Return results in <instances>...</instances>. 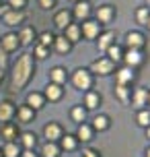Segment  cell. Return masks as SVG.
I'll list each match as a JSON object with an SVG mask.
<instances>
[{
    "label": "cell",
    "instance_id": "22",
    "mask_svg": "<svg viewBox=\"0 0 150 157\" xmlns=\"http://www.w3.org/2000/svg\"><path fill=\"white\" fill-rule=\"evenodd\" d=\"M62 35H64L66 39H68V41H70L72 46H74L76 41H80V39H82V33H80V23L72 21V23H70V25H68V27H66V29L62 31Z\"/></svg>",
    "mask_w": 150,
    "mask_h": 157
},
{
    "label": "cell",
    "instance_id": "41",
    "mask_svg": "<svg viewBox=\"0 0 150 157\" xmlns=\"http://www.w3.org/2000/svg\"><path fill=\"white\" fill-rule=\"evenodd\" d=\"M0 68H2V71L8 68V54L4 52V50H0Z\"/></svg>",
    "mask_w": 150,
    "mask_h": 157
},
{
    "label": "cell",
    "instance_id": "40",
    "mask_svg": "<svg viewBox=\"0 0 150 157\" xmlns=\"http://www.w3.org/2000/svg\"><path fill=\"white\" fill-rule=\"evenodd\" d=\"M37 4H39V8H43V10H52L58 2H55V0H37Z\"/></svg>",
    "mask_w": 150,
    "mask_h": 157
},
{
    "label": "cell",
    "instance_id": "11",
    "mask_svg": "<svg viewBox=\"0 0 150 157\" xmlns=\"http://www.w3.org/2000/svg\"><path fill=\"white\" fill-rule=\"evenodd\" d=\"M132 105L136 110H144L148 108V89L146 87H134L132 89Z\"/></svg>",
    "mask_w": 150,
    "mask_h": 157
},
{
    "label": "cell",
    "instance_id": "12",
    "mask_svg": "<svg viewBox=\"0 0 150 157\" xmlns=\"http://www.w3.org/2000/svg\"><path fill=\"white\" fill-rule=\"evenodd\" d=\"M64 134V128L60 122H48L43 126V136H45V143H58Z\"/></svg>",
    "mask_w": 150,
    "mask_h": 157
},
{
    "label": "cell",
    "instance_id": "10",
    "mask_svg": "<svg viewBox=\"0 0 150 157\" xmlns=\"http://www.w3.org/2000/svg\"><path fill=\"white\" fill-rule=\"evenodd\" d=\"M136 83V71L134 68H115V85H123V87H132Z\"/></svg>",
    "mask_w": 150,
    "mask_h": 157
},
{
    "label": "cell",
    "instance_id": "45",
    "mask_svg": "<svg viewBox=\"0 0 150 157\" xmlns=\"http://www.w3.org/2000/svg\"><path fill=\"white\" fill-rule=\"evenodd\" d=\"M144 130H146V139L150 141V126H148V128H144Z\"/></svg>",
    "mask_w": 150,
    "mask_h": 157
},
{
    "label": "cell",
    "instance_id": "8",
    "mask_svg": "<svg viewBox=\"0 0 150 157\" xmlns=\"http://www.w3.org/2000/svg\"><path fill=\"white\" fill-rule=\"evenodd\" d=\"M103 31V25L95 19H88V21H82L80 23V33H82V37L88 39V41H95L99 37V33Z\"/></svg>",
    "mask_w": 150,
    "mask_h": 157
},
{
    "label": "cell",
    "instance_id": "16",
    "mask_svg": "<svg viewBox=\"0 0 150 157\" xmlns=\"http://www.w3.org/2000/svg\"><path fill=\"white\" fill-rule=\"evenodd\" d=\"M41 93H43V97H45V101L55 103V101H60V99L64 97V87L62 85H55V83H48L45 89H43Z\"/></svg>",
    "mask_w": 150,
    "mask_h": 157
},
{
    "label": "cell",
    "instance_id": "51",
    "mask_svg": "<svg viewBox=\"0 0 150 157\" xmlns=\"http://www.w3.org/2000/svg\"><path fill=\"white\" fill-rule=\"evenodd\" d=\"M72 2H80V0H72Z\"/></svg>",
    "mask_w": 150,
    "mask_h": 157
},
{
    "label": "cell",
    "instance_id": "15",
    "mask_svg": "<svg viewBox=\"0 0 150 157\" xmlns=\"http://www.w3.org/2000/svg\"><path fill=\"white\" fill-rule=\"evenodd\" d=\"M19 134H21V128H19V124H16L15 120H12V122H4V124H0V136L4 139V143L16 141Z\"/></svg>",
    "mask_w": 150,
    "mask_h": 157
},
{
    "label": "cell",
    "instance_id": "38",
    "mask_svg": "<svg viewBox=\"0 0 150 157\" xmlns=\"http://www.w3.org/2000/svg\"><path fill=\"white\" fill-rule=\"evenodd\" d=\"M31 56H33V60H43V58H48V56H49V48L39 46V44H33Z\"/></svg>",
    "mask_w": 150,
    "mask_h": 157
},
{
    "label": "cell",
    "instance_id": "39",
    "mask_svg": "<svg viewBox=\"0 0 150 157\" xmlns=\"http://www.w3.org/2000/svg\"><path fill=\"white\" fill-rule=\"evenodd\" d=\"M27 2H29V0H8L6 6L12 8V10H25V8H27Z\"/></svg>",
    "mask_w": 150,
    "mask_h": 157
},
{
    "label": "cell",
    "instance_id": "32",
    "mask_svg": "<svg viewBox=\"0 0 150 157\" xmlns=\"http://www.w3.org/2000/svg\"><path fill=\"white\" fill-rule=\"evenodd\" d=\"M21 145L19 141H10V143H4V147H2V155L4 157H19L21 155Z\"/></svg>",
    "mask_w": 150,
    "mask_h": 157
},
{
    "label": "cell",
    "instance_id": "43",
    "mask_svg": "<svg viewBox=\"0 0 150 157\" xmlns=\"http://www.w3.org/2000/svg\"><path fill=\"white\" fill-rule=\"evenodd\" d=\"M19 157H39V155H37V153H35V151L23 149V151H21V155H19Z\"/></svg>",
    "mask_w": 150,
    "mask_h": 157
},
{
    "label": "cell",
    "instance_id": "20",
    "mask_svg": "<svg viewBox=\"0 0 150 157\" xmlns=\"http://www.w3.org/2000/svg\"><path fill=\"white\" fill-rule=\"evenodd\" d=\"M35 114L37 112L35 110H31L27 103H21L19 108H16V114H15V118L21 122V124H31L33 120H35Z\"/></svg>",
    "mask_w": 150,
    "mask_h": 157
},
{
    "label": "cell",
    "instance_id": "6",
    "mask_svg": "<svg viewBox=\"0 0 150 157\" xmlns=\"http://www.w3.org/2000/svg\"><path fill=\"white\" fill-rule=\"evenodd\" d=\"M72 13V19L76 23H82V21H88L93 19V6L88 0H80V2H74V8L70 10Z\"/></svg>",
    "mask_w": 150,
    "mask_h": 157
},
{
    "label": "cell",
    "instance_id": "7",
    "mask_svg": "<svg viewBox=\"0 0 150 157\" xmlns=\"http://www.w3.org/2000/svg\"><path fill=\"white\" fill-rule=\"evenodd\" d=\"M123 44H126V50H144L146 44H148V39L144 35L142 31H127L126 37H123Z\"/></svg>",
    "mask_w": 150,
    "mask_h": 157
},
{
    "label": "cell",
    "instance_id": "19",
    "mask_svg": "<svg viewBox=\"0 0 150 157\" xmlns=\"http://www.w3.org/2000/svg\"><path fill=\"white\" fill-rule=\"evenodd\" d=\"M101 101H103V97H101V93L99 91H95V89H91V91H87L84 93V99H82V108L84 110H97L99 105H101Z\"/></svg>",
    "mask_w": 150,
    "mask_h": 157
},
{
    "label": "cell",
    "instance_id": "26",
    "mask_svg": "<svg viewBox=\"0 0 150 157\" xmlns=\"http://www.w3.org/2000/svg\"><path fill=\"white\" fill-rule=\"evenodd\" d=\"M68 81V71L64 66H54L49 68V83H55V85H66Z\"/></svg>",
    "mask_w": 150,
    "mask_h": 157
},
{
    "label": "cell",
    "instance_id": "29",
    "mask_svg": "<svg viewBox=\"0 0 150 157\" xmlns=\"http://www.w3.org/2000/svg\"><path fill=\"white\" fill-rule=\"evenodd\" d=\"M95 41H97L99 52H105L109 46L115 44V33H113V31H101V33H99V37H97Z\"/></svg>",
    "mask_w": 150,
    "mask_h": 157
},
{
    "label": "cell",
    "instance_id": "25",
    "mask_svg": "<svg viewBox=\"0 0 150 157\" xmlns=\"http://www.w3.org/2000/svg\"><path fill=\"white\" fill-rule=\"evenodd\" d=\"M72 44L68 41V39L64 37V35H55L54 37V50H55V54H60V56H68L72 52Z\"/></svg>",
    "mask_w": 150,
    "mask_h": 157
},
{
    "label": "cell",
    "instance_id": "33",
    "mask_svg": "<svg viewBox=\"0 0 150 157\" xmlns=\"http://www.w3.org/2000/svg\"><path fill=\"white\" fill-rule=\"evenodd\" d=\"M62 151L58 147V143H45L41 147V157H60Z\"/></svg>",
    "mask_w": 150,
    "mask_h": 157
},
{
    "label": "cell",
    "instance_id": "18",
    "mask_svg": "<svg viewBox=\"0 0 150 157\" xmlns=\"http://www.w3.org/2000/svg\"><path fill=\"white\" fill-rule=\"evenodd\" d=\"M72 21H74V19H72V13L68 8H60L54 15V25H55V29H60V31H64Z\"/></svg>",
    "mask_w": 150,
    "mask_h": 157
},
{
    "label": "cell",
    "instance_id": "1",
    "mask_svg": "<svg viewBox=\"0 0 150 157\" xmlns=\"http://www.w3.org/2000/svg\"><path fill=\"white\" fill-rule=\"evenodd\" d=\"M35 77V60H33L31 52H23L16 56V60L10 66V91L19 93L31 83Z\"/></svg>",
    "mask_w": 150,
    "mask_h": 157
},
{
    "label": "cell",
    "instance_id": "13",
    "mask_svg": "<svg viewBox=\"0 0 150 157\" xmlns=\"http://www.w3.org/2000/svg\"><path fill=\"white\" fill-rule=\"evenodd\" d=\"M19 48H21V41H19V35H16V33L8 31L0 37V50H4L6 54H12Z\"/></svg>",
    "mask_w": 150,
    "mask_h": 157
},
{
    "label": "cell",
    "instance_id": "14",
    "mask_svg": "<svg viewBox=\"0 0 150 157\" xmlns=\"http://www.w3.org/2000/svg\"><path fill=\"white\" fill-rule=\"evenodd\" d=\"M16 35H19L21 46H33L37 41V29L33 25H21V29H19Z\"/></svg>",
    "mask_w": 150,
    "mask_h": 157
},
{
    "label": "cell",
    "instance_id": "27",
    "mask_svg": "<svg viewBox=\"0 0 150 157\" xmlns=\"http://www.w3.org/2000/svg\"><path fill=\"white\" fill-rule=\"evenodd\" d=\"M58 147H60V151H76L78 149V139L74 136V134H62V139L58 141Z\"/></svg>",
    "mask_w": 150,
    "mask_h": 157
},
{
    "label": "cell",
    "instance_id": "37",
    "mask_svg": "<svg viewBox=\"0 0 150 157\" xmlns=\"http://www.w3.org/2000/svg\"><path fill=\"white\" fill-rule=\"evenodd\" d=\"M136 122H138V126H142V128H148L150 126V110L148 108L138 110V114H136Z\"/></svg>",
    "mask_w": 150,
    "mask_h": 157
},
{
    "label": "cell",
    "instance_id": "21",
    "mask_svg": "<svg viewBox=\"0 0 150 157\" xmlns=\"http://www.w3.org/2000/svg\"><path fill=\"white\" fill-rule=\"evenodd\" d=\"M25 103L31 108V110H35V112H39V110H43L45 108V97H43V93H39V91H31V93L27 95V99H25Z\"/></svg>",
    "mask_w": 150,
    "mask_h": 157
},
{
    "label": "cell",
    "instance_id": "28",
    "mask_svg": "<svg viewBox=\"0 0 150 157\" xmlns=\"http://www.w3.org/2000/svg\"><path fill=\"white\" fill-rule=\"evenodd\" d=\"M111 126V118L107 116V114H97L95 118H93V122H91V128L93 130H99V132H105V130H109Z\"/></svg>",
    "mask_w": 150,
    "mask_h": 157
},
{
    "label": "cell",
    "instance_id": "46",
    "mask_svg": "<svg viewBox=\"0 0 150 157\" xmlns=\"http://www.w3.org/2000/svg\"><path fill=\"white\" fill-rule=\"evenodd\" d=\"M2 81H4V71L0 68V83H2Z\"/></svg>",
    "mask_w": 150,
    "mask_h": 157
},
{
    "label": "cell",
    "instance_id": "3",
    "mask_svg": "<svg viewBox=\"0 0 150 157\" xmlns=\"http://www.w3.org/2000/svg\"><path fill=\"white\" fill-rule=\"evenodd\" d=\"M115 68H117V66L111 62L107 56H99V58H95L93 62L88 64V71L93 72V77H97V75H99V77H109V75L115 72Z\"/></svg>",
    "mask_w": 150,
    "mask_h": 157
},
{
    "label": "cell",
    "instance_id": "36",
    "mask_svg": "<svg viewBox=\"0 0 150 157\" xmlns=\"http://www.w3.org/2000/svg\"><path fill=\"white\" fill-rule=\"evenodd\" d=\"M70 118H72V122L80 124V122H84V120H87V110H84L82 105H74V108L70 110Z\"/></svg>",
    "mask_w": 150,
    "mask_h": 157
},
{
    "label": "cell",
    "instance_id": "44",
    "mask_svg": "<svg viewBox=\"0 0 150 157\" xmlns=\"http://www.w3.org/2000/svg\"><path fill=\"white\" fill-rule=\"evenodd\" d=\"M144 157H150V145L146 147V151H144Z\"/></svg>",
    "mask_w": 150,
    "mask_h": 157
},
{
    "label": "cell",
    "instance_id": "23",
    "mask_svg": "<svg viewBox=\"0 0 150 157\" xmlns=\"http://www.w3.org/2000/svg\"><path fill=\"white\" fill-rule=\"evenodd\" d=\"M16 141H19V145H21V149L35 151V147H37V134L25 130V132L19 134V139H16Z\"/></svg>",
    "mask_w": 150,
    "mask_h": 157
},
{
    "label": "cell",
    "instance_id": "2",
    "mask_svg": "<svg viewBox=\"0 0 150 157\" xmlns=\"http://www.w3.org/2000/svg\"><path fill=\"white\" fill-rule=\"evenodd\" d=\"M72 85H74V89H78V91H91L93 89V85H95V77H93V72L88 71V68H76V71L72 72Z\"/></svg>",
    "mask_w": 150,
    "mask_h": 157
},
{
    "label": "cell",
    "instance_id": "42",
    "mask_svg": "<svg viewBox=\"0 0 150 157\" xmlns=\"http://www.w3.org/2000/svg\"><path fill=\"white\" fill-rule=\"evenodd\" d=\"M82 157H101V155L95 149H82Z\"/></svg>",
    "mask_w": 150,
    "mask_h": 157
},
{
    "label": "cell",
    "instance_id": "49",
    "mask_svg": "<svg viewBox=\"0 0 150 157\" xmlns=\"http://www.w3.org/2000/svg\"><path fill=\"white\" fill-rule=\"evenodd\" d=\"M146 27H148V29H150V19H148V23H146Z\"/></svg>",
    "mask_w": 150,
    "mask_h": 157
},
{
    "label": "cell",
    "instance_id": "4",
    "mask_svg": "<svg viewBox=\"0 0 150 157\" xmlns=\"http://www.w3.org/2000/svg\"><path fill=\"white\" fill-rule=\"evenodd\" d=\"M0 19L8 27H21L27 21V13L25 10H12V8L4 6V8H0Z\"/></svg>",
    "mask_w": 150,
    "mask_h": 157
},
{
    "label": "cell",
    "instance_id": "35",
    "mask_svg": "<svg viewBox=\"0 0 150 157\" xmlns=\"http://www.w3.org/2000/svg\"><path fill=\"white\" fill-rule=\"evenodd\" d=\"M54 37H55V33H52V31H41V33H37V41H35V44L45 46V48H52V46H54Z\"/></svg>",
    "mask_w": 150,
    "mask_h": 157
},
{
    "label": "cell",
    "instance_id": "30",
    "mask_svg": "<svg viewBox=\"0 0 150 157\" xmlns=\"http://www.w3.org/2000/svg\"><path fill=\"white\" fill-rule=\"evenodd\" d=\"M105 56H107V58H109L111 62H113L115 66H117V64H121V62H123V48H121V46H117V44H113V46H109L107 50H105Z\"/></svg>",
    "mask_w": 150,
    "mask_h": 157
},
{
    "label": "cell",
    "instance_id": "47",
    "mask_svg": "<svg viewBox=\"0 0 150 157\" xmlns=\"http://www.w3.org/2000/svg\"><path fill=\"white\" fill-rule=\"evenodd\" d=\"M148 108H150V91H148Z\"/></svg>",
    "mask_w": 150,
    "mask_h": 157
},
{
    "label": "cell",
    "instance_id": "31",
    "mask_svg": "<svg viewBox=\"0 0 150 157\" xmlns=\"http://www.w3.org/2000/svg\"><path fill=\"white\" fill-rule=\"evenodd\" d=\"M115 97L119 99V103H127L132 101V87H123V85H115Z\"/></svg>",
    "mask_w": 150,
    "mask_h": 157
},
{
    "label": "cell",
    "instance_id": "50",
    "mask_svg": "<svg viewBox=\"0 0 150 157\" xmlns=\"http://www.w3.org/2000/svg\"><path fill=\"white\" fill-rule=\"evenodd\" d=\"M0 157H4V155H2V149H0Z\"/></svg>",
    "mask_w": 150,
    "mask_h": 157
},
{
    "label": "cell",
    "instance_id": "24",
    "mask_svg": "<svg viewBox=\"0 0 150 157\" xmlns=\"http://www.w3.org/2000/svg\"><path fill=\"white\" fill-rule=\"evenodd\" d=\"M74 136L78 139V143H91V141H93V136H95V130L91 128L88 122H80Z\"/></svg>",
    "mask_w": 150,
    "mask_h": 157
},
{
    "label": "cell",
    "instance_id": "17",
    "mask_svg": "<svg viewBox=\"0 0 150 157\" xmlns=\"http://www.w3.org/2000/svg\"><path fill=\"white\" fill-rule=\"evenodd\" d=\"M15 114H16V105L10 99H2L0 101V124L12 122L15 120Z\"/></svg>",
    "mask_w": 150,
    "mask_h": 157
},
{
    "label": "cell",
    "instance_id": "48",
    "mask_svg": "<svg viewBox=\"0 0 150 157\" xmlns=\"http://www.w3.org/2000/svg\"><path fill=\"white\" fill-rule=\"evenodd\" d=\"M146 6H148V8H150V0H146Z\"/></svg>",
    "mask_w": 150,
    "mask_h": 157
},
{
    "label": "cell",
    "instance_id": "5",
    "mask_svg": "<svg viewBox=\"0 0 150 157\" xmlns=\"http://www.w3.org/2000/svg\"><path fill=\"white\" fill-rule=\"evenodd\" d=\"M93 15H95V21H99L101 25H109L115 21L117 8L113 4H109V2H105V4H99L97 8H93Z\"/></svg>",
    "mask_w": 150,
    "mask_h": 157
},
{
    "label": "cell",
    "instance_id": "34",
    "mask_svg": "<svg viewBox=\"0 0 150 157\" xmlns=\"http://www.w3.org/2000/svg\"><path fill=\"white\" fill-rule=\"evenodd\" d=\"M150 19V8L146 6V4H142V6L136 8V23L138 25H146Z\"/></svg>",
    "mask_w": 150,
    "mask_h": 157
},
{
    "label": "cell",
    "instance_id": "9",
    "mask_svg": "<svg viewBox=\"0 0 150 157\" xmlns=\"http://www.w3.org/2000/svg\"><path fill=\"white\" fill-rule=\"evenodd\" d=\"M146 60V56H144V50H123V64H126L127 68H140Z\"/></svg>",
    "mask_w": 150,
    "mask_h": 157
}]
</instances>
